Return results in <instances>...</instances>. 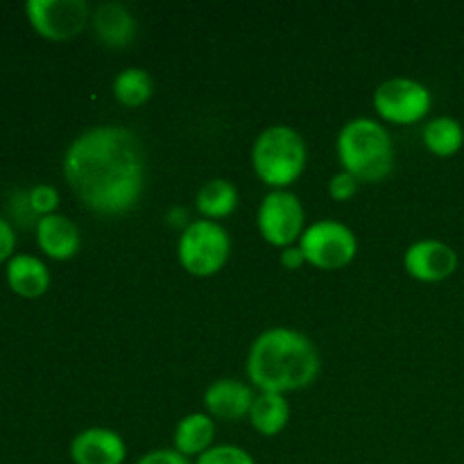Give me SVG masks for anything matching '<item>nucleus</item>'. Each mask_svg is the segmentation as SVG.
<instances>
[{
    "label": "nucleus",
    "mask_w": 464,
    "mask_h": 464,
    "mask_svg": "<svg viewBox=\"0 0 464 464\" xmlns=\"http://www.w3.org/2000/svg\"><path fill=\"white\" fill-rule=\"evenodd\" d=\"M63 177L86 208L100 216H121L143 193V145L125 127H95L66 150Z\"/></svg>",
    "instance_id": "1"
},
{
    "label": "nucleus",
    "mask_w": 464,
    "mask_h": 464,
    "mask_svg": "<svg viewBox=\"0 0 464 464\" xmlns=\"http://www.w3.org/2000/svg\"><path fill=\"white\" fill-rule=\"evenodd\" d=\"M320 356L311 340L293 329H270L254 340L247 376L261 392H293L315 381Z\"/></svg>",
    "instance_id": "2"
},
{
    "label": "nucleus",
    "mask_w": 464,
    "mask_h": 464,
    "mask_svg": "<svg viewBox=\"0 0 464 464\" xmlns=\"http://www.w3.org/2000/svg\"><path fill=\"white\" fill-rule=\"evenodd\" d=\"M338 157L344 170L365 184H376L390 175L394 163L392 139L372 118L347 122L338 136Z\"/></svg>",
    "instance_id": "3"
},
{
    "label": "nucleus",
    "mask_w": 464,
    "mask_h": 464,
    "mask_svg": "<svg viewBox=\"0 0 464 464\" xmlns=\"http://www.w3.org/2000/svg\"><path fill=\"white\" fill-rule=\"evenodd\" d=\"M252 163L263 184L284 190L295 184L306 168V143L290 127H267L254 143Z\"/></svg>",
    "instance_id": "4"
},
{
    "label": "nucleus",
    "mask_w": 464,
    "mask_h": 464,
    "mask_svg": "<svg viewBox=\"0 0 464 464\" xmlns=\"http://www.w3.org/2000/svg\"><path fill=\"white\" fill-rule=\"evenodd\" d=\"M177 252L188 275L213 276L225 267L231 252V240L218 222L198 220L184 229Z\"/></svg>",
    "instance_id": "5"
},
{
    "label": "nucleus",
    "mask_w": 464,
    "mask_h": 464,
    "mask_svg": "<svg viewBox=\"0 0 464 464\" xmlns=\"http://www.w3.org/2000/svg\"><path fill=\"white\" fill-rule=\"evenodd\" d=\"M299 249L311 266L320 270H340L349 266L358 252L356 236L340 222L324 220L308 227L299 238Z\"/></svg>",
    "instance_id": "6"
},
{
    "label": "nucleus",
    "mask_w": 464,
    "mask_h": 464,
    "mask_svg": "<svg viewBox=\"0 0 464 464\" xmlns=\"http://www.w3.org/2000/svg\"><path fill=\"white\" fill-rule=\"evenodd\" d=\"M25 14L30 25L48 41L75 39L89 23L84 0H27Z\"/></svg>",
    "instance_id": "7"
},
{
    "label": "nucleus",
    "mask_w": 464,
    "mask_h": 464,
    "mask_svg": "<svg viewBox=\"0 0 464 464\" xmlns=\"http://www.w3.org/2000/svg\"><path fill=\"white\" fill-rule=\"evenodd\" d=\"M433 95L424 84L406 77L388 80L376 89L374 109L383 121L394 125H412L429 113Z\"/></svg>",
    "instance_id": "8"
},
{
    "label": "nucleus",
    "mask_w": 464,
    "mask_h": 464,
    "mask_svg": "<svg viewBox=\"0 0 464 464\" xmlns=\"http://www.w3.org/2000/svg\"><path fill=\"white\" fill-rule=\"evenodd\" d=\"M304 207L297 195L275 190L266 195L258 208V231L275 247H290L304 234Z\"/></svg>",
    "instance_id": "9"
},
{
    "label": "nucleus",
    "mask_w": 464,
    "mask_h": 464,
    "mask_svg": "<svg viewBox=\"0 0 464 464\" xmlns=\"http://www.w3.org/2000/svg\"><path fill=\"white\" fill-rule=\"evenodd\" d=\"M403 266L412 279L438 284L458 270V254L440 240H420L408 247Z\"/></svg>",
    "instance_id": "10"
},
{
    "label": "nucleus",
    "mask_w": 464,
    "mask_h": 464,
    "mask_svg": "<svg viewBox=\"0 0 464 464\" xmlns=\"http://www.w3.org/2000/svg\"><path fill=\"white\" fill-rule=\"evenodd\" d=\"M75 464H122L127 458L125 440L109 429H86L71 442Z\"/></svg>",
    "instance_id": "11"
},
{
    "label": "nucleus",
    "mask_w": 464,
    "mask_h": 464,
    "mask_svg": "<svg viewBox=\"0 0 464 464\" xmlns=\"http://www.w3.org/2000/svg\"><path fill=\"white\" fill-rule=\"evenodd\" d=\"M36 243L54 261H68L80 249V231L66 216H44L36 220Z\"/></svg>",
    "instance_id": "12"
},
{
    "label": "nucleus",
    "mask_w": 464,
    "mask_h": 464,
    "mask_svg": "<svg viewBox=\"0 0 464 464\" xmlns=\"http://www.w3.org/2000/svg\"><path fill=\"white\" fill-rule=\"evenodd\" d=\"M254 392L249 385L240 383V381L222 379L216 381L211 388L204 394V403H207L208 412L220 420H243L249 415L254 406Z\"/></svg>",
    "instance_id": "13"
},
{
    "label": "nucleus",
    "mask_w": 464,
    "mask_h": 464,
    "mask_svg": "<svg viewBox=\"0 0 464 464\" xmlns=\"http://www.w3.org/2000/svg\"><path fill=\"white\" fill-rule=\"evenodd\" d=\"M7 284L21 297L36 299L50 288V272L36 256L14 254L7 261Z\"/></svg>",
    "instance_id": "14"
},
{
    "label": "nucleus",
    "mask_w": 464,
    "mask_h": 464,
    "mask_svg": "<svg viewBox=\"0 0 464 464\" xmlns=\"http://www.w3.org/2000/svg\"><path fill=\"white\" fill-rule=\"evenodd\" d=\"M93 27L98 39L111 48L130 45L136 36V21L130 9L121 3H104L95 9Z\"/></svg>",
    "instance_id": "15"
},
{
    "label": "nucleus",
    "mask_w": 464,
    "mask_h": 464,
    "mask_svg": "<svg viewBox=\"0 0 464 464\" xmlns=\"http://www.w3.org/2000/svg\"><path fill=\"white\" fill-rule=\"evenodd\" d=\"M213 438H216V424H213L211 417L207 415H195L184 417L179 421L175 430V451H179L181 456H202L211 449Z\"/></svg>",
    "instance_id": "16"
},
{
    "label": "nucleus",
    "mask_w": 464,
    "mask_h": 464,
    "mask_svg": "<svg viewBox=\"0 0 464 464\" xmlns=\"http://www.w3.org/2000/svg\"><path fill=\"white\" fill-rule=\"evenodd\" d=\"M249 420H252V426L258 433L272 438V435H279L285 429V424H288L290 406L284 394L261 392L254 399Z\"/></svg>",
    "instance_id": "17"
},
{
    "label": "nucleus",
    "mask_w": 464,
    "mask_h": 464,
    "mask_svg": "<svg viewBox=\"0 0 464 464\" xmlns=\"http://www.w3.org/2000/svg\"><path fill=\"white\" fill-rule=\"evenodd\" d=\"M238 207V190L227 179H211L199 188L198 211L207 220L216 222L218 218H227Z\"/></svg>",
    "instance_id": "18"
},
{
    "label": "nucleus",
    "mask_w": 464,
    "mask_h": 464,
    "mask_svg": "<svg viewBox=\"0 0 464 464\" xmlns=\"http://www.w3.org/2000/svg\"><path fill=\"white\" fill-rule=\"evenodd\" d=\"M424 145L438 157H453L464 145V130L456 118H435L424 127Z\"/></svg>",
    "instance_id": "19"
},
{
    "label": "nucleus",
    "mask_w": 464,
    "mask_h": 464,
    "mask_svg": "<svg viewBox=\"0 0 464 464\" xmlns=\"http://www.w3.org/2000/svg\"><path fill=\"white\" fill-rule=\"evenodd\" d=\"M113 95L125 107H143L152 95V80L143 68H125L113 82Z\"/></svg>",
    "instance_id": "20"
},
{
    "label": "nucleus",
    "mask_w": 464,
    "mask_h": 464,
    "mask_svg": "<svg viewBox=\"0 0 464 464\" xmlns=\"http://www.w3.org/2000/svg\"><path fill=\"white\" fill-rule=\"evenodd\" d=\"M198 464H256L245 449L222 444V447H211L207 453L198 458Z\"/></svg>",
    "instance_id": "21"
},
{
    "label": "nucleus",
    "mask_w": 464,
    "mask_h": 464,
    "mask_svg": "<svg viewBox=\"0 0 464 464\" xmlns=\"http://www.w3.org/2000/svg\"><path fill=\"white\" fill-rule=\"evenodd\" d=\"M27 204H30V211L36 213V216H53L54 208L59 207V193L48 184L34 186L27 193Z\"/></svg>",
    "instance_id": "22"
},
{
    "label": "nucleus",
    "mask_w": 464,
    "mask_h": 464,
    "mask_svg": "<svg viewBox=\"0 0 464 464\" xmlns=\"http://www.w3.org/2000/svg\"><path fill=\"white\" fill-rule=\"evenodd\" d=\"M329 193L335 202H349V199L358 193V179L353 175H349L347 170L338 172V175L331 179Z\"/></svg>",
    "instance_id": "23"
},
{
    "label": "nucleus",
    "mask_w": 464,
    "mask_h": 464,
    "mask_svg": "<svg viewBox=\"0 0 464 464\" xmlns=\"http://www.w3.org/2000/svg\"><path fill=\"white\" fill-rule=\"evenodd\" d=\"M136 464H190L188 458L181 456L175 449H159V451H150L148 456L140 458Z\"/></svg>",
    "instance_id": "24"
},
{
    "label": "nucleus",
    "mask_w": 464,
    "mask_h": 464,
    "mask_svg": "<svg viewBox=\"0 0 464 464\" xmlns=\"http://www.w3.org/2000/svg\"><path fill=\"white\" fill-rule=\"evenodd\" d=\"M14 247H16V236H14L12 225L0 218V263L14 256Z\"/></svg>",
    "instance_id": "25"
},
{
    "label": "nucleus",
    "mask_w": 464,
    "mask_h": 464,
    "mask_svg": "<svg viewBox=\"0 0 464 464\" xmlns=\"http://www.w3.org/2000/svg\"><path fill=\"white\" fill-rule=\"evenodd\" d=\"M304 263H306V258H304L302 249L299 247H285L284 252H281V266L288 267V270H299Z\"/></svg>",
    "instance_id": "26"
}]
</instances>
